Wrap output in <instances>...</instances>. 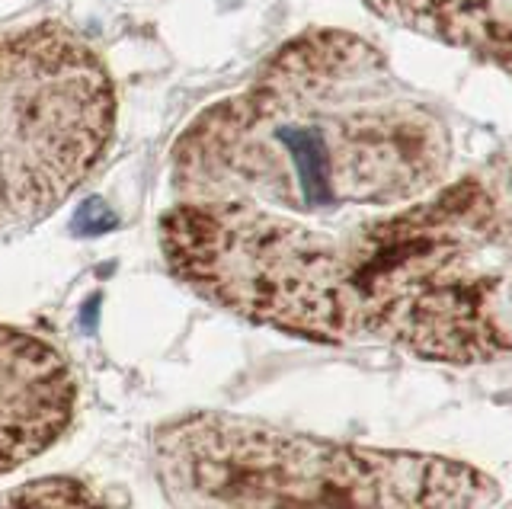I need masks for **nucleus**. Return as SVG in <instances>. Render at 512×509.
<instances>
[{
    "label": "nucleus",
    "mask_w": 512,
    "mask_h": 509,
    "mask_svg": "<svg viewBox=\"0 0 512 509\" xmlns=\"http://www.w3.org/2000/svg\"><path fill=\"white\" fill-rule=\"evenodd\" d=\"M170 509H493L503 490L461 458L372 449L237 413H183L154 429Z\"/></svg>",
    "instance_id": "nucleus-3"
},
{
    "label": "nucleus",
    "mask_w": 512,
    "mask_h": 509,
    "mask_svg": "<svg viewBox=\"0 0 512 509\" xmlns=\"http://www.w3.org/2000/svg\"><path fill=\"white\" fill-rule=\"evenodd\" d=\"M336 247L359 340L461 369L512 359V199L503 186L445 183L340 231Z\"/></svg>",
    "instance_id": "nucleus-2"
},
{
    "label": "nucleus",
    "mask_w": 512,
    "mask_h": 509,
    "mask_svg": "<svg viewBox=\"0 0 512 509\" xmlns=\"http://www.w3.org/2000/svg\"><path fill=\"white\" fill-rule=\"evenodd\" d=\"M170 273L240 321L288 337L356 343L336 234L250 202H176L157 225Z\"/></svg>",
    "instance_id": "nucleus-4"
},
{
    "label": "nucleus",
    "mask_w": 512,
    "mask_h": 509,
    "mask_svg": "<svg viewBox=\"0 0 512 509\" xmlns=\"http://www.w3.org/2000/svg\"><path fill=\"white\" fill-rule=\"evenodd\" d=\"M116 87L71 26H0V237L55 215L100 167Z\"/></svg>",
    "instance_id": "nucleus-5"
},
{
    "label": "nucleus",
    "mask_w": 512,
    "mask_h": 509,
    "mask_svg": "<svg viewBox=\"0 0 512 509\" xmlns=\"http://www.w3.org/2000/svg\"><path fill=\"white\" fill-rule=\"evenodd\" d=\"M0 509H112L77 477H42L0 493Z\"/></svg>",
    "instance_id": "nucleus-8"
},
{
    "label": "nucleus",
    "mask_w": 512,
    "mask_h": 509,
    "mask_svg": "<svg viewBox=\"0 0 512 509\" xmlns=\"http://www.w3.org/2000/svg\"><path fill=\"white\" fill-rule=\"evenodd\" d=\"M503 189H506L509 199H512V164H509V173H506V186H503Z\"/></svg>",
    "instance_id": "nucleus-10"
},
{
    "label": "nucleus",
    "mask_w": 512,
    "mask_h": 509,
    "mask_svg": "<svg viewBox=\"0 0 512 509\" xmlns=\"http://www.w3.org/2000/svg\"><path fill=\"white\" fill-rule=\"evenodd\" d=\"M487 58H490L493 65L500 68V71L509 77V81H512V49H506V52H493V55H487Z\"/></svg>",
    "instance_id": "nucleus-9"
},
{
    "label": "nucleus",
    "mask_w": 512,
    "mask_h": 509,
    "mask_svg": "<svg viewBox=\"0 0 512 509\" xmlns=\"http://www.w3.org/2000/svg\"><path fill=\"white\" fill-rule=\"evenodd\" d=\"M77 388L52 343L0 324V474L23 468L68 433Z\"/></svg>",
    "instance_id": "nucleus-6"
},
{
    "label": "nucleus",
    "mask_w": 512,
    "mask_h": 509,
    "mask_svg": "<svg viewBox=\"0 0 512 509\" xmlns=\"http://www.w3.org/2000/svg\"><path fill=\"white\" fill-rule=\"evenodd\" d=\"M509 305H512V279H509Z\"/></svg>",
    "instance_id": "nucleus-11"
},
{
    "label": "nucleus",
    "mask_w": 512,
    "mask_h": 509,
    "mask_svg": "<svg viewBox=\"0 0 512 509\" xmlns=\"http://www.w3.org/2000/svg\"><path fill=\"white\" fill-rule=\"evenodd\" d=\"M384 23L423 39L493 55L512 49V0H365Z\"/></svg>",
    "instance_id": "nucleus-7"
},
{
    "label": "nucleus",
    "mask_w": 512,
    "mask_h": 509,
    "mask_svg": "<svg viewBox=\"0 0 512 509\" xmlns=\"http://www.w3.org/2000/svg\"><path fill=\"white\" fill-rule=\"evenodd\" d=\"M452 157L439 106L375 42L314 26L186 125L170 186L176 202H250L295 218L384 212L445 186Z\"/></svg>",
    "instance_id": "nucleus-1"
}]
</instances>
